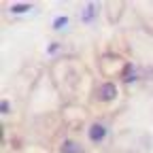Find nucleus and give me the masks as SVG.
<instances>
[{"label":"nucleus","instance_id":"7","mask_svg":"<svg viewBox=\"0 0 153 153\" xmlns=\"http://www.w3.org/2000/svg\"><path fill=\"white\" fill-rule=\"evenodd\" d=\"M2 113H4V115H7V113H9V102H7V100H4V102H2Z\"/></svg>","mask_w":153,"mask_h":153},{"label":"nucleus","instance_id":"3","mask_svg":"<svg viewBox=\"0 0 153 153\" xmlns=\"http://www.w3.org/2000/svg\"><path fill=\"white\" fill-rule=\"evenodd\" d=\"M62 153H83V151H81V147L76 145V143L64 140V143H62Z\"/></svg>","mask_w":153,"mask_h":153},{"label":"nucleus","instance_id":"6","mask_svg":"<svg viewBox=\"0 0 153 153\" xmlns=\"http://www.w3.org/2000/svg\"><path fill=\"white\" fill-rule=\"evenodd\" d=\"M94 13H96V11H94V4H87V7H85V13H83V19H85V22H89Z\"/></svg>","mask_w":153,"mask_h":153},{"label":"nucleus","instance_id":"2","mask_svg":"<svg viewBox=\"0 0 153 153\" xmlns=\"http://www.w3.org/2000/svg\"><path fill=\"white\" fill-rule=\"evenodd\" d=\"M115 94H117V87H115L113 83H104V85L100 87V98H102V100H113Z\"/></svg>","mask_w":153,"mask_h":153},{"label":"nucleus","instance_id":"1","mask_svg":"<svg viewBox=\"0 0 153 153\" xmlns=\"http://www.w3.org/2000/svg\"><path fill=\"white\" fill-rule=\"evenodd\" d=\"M104 136H106V128H104L102 123H94V126L89 128V138H91L94 143H100Z\"/></svg>","mask_w":153,"mask_h":153},{"label":"nucleus","instance_id":"8","mask_svg":"<svg viewBox=\"0 0 153 153\" xmlns=\"http://www.w3.org/2000/svg\"><path fill=\"white\" fill-rule=\"evenodd\" d=\"M53 51H57V43H51V47H49V53H53Z\"/></svg>","mask_w":153,"mask_h":153},{"label":"nucleus","instance_id":"4","mask_svg":"<svg viewBox=\"0 0 153 153\" xmlns=\"http://www.w3.org/2000/svg\"><path fill=\"white\" fill-rule=\"evenodd\" d=\"M68 26V17H55V22H53V28L55 30H62Z\"/></svg>","mask_w":153,"mask_h":153},{"label":"nucleus","instance_id":"5","mask_svg":"<svg viewBox=\"0 0 153 153\" xmlns=\"http://www.w3.org/2000/svg\"><path fill=\"white\" fill-rule=\"evenodd\" d=\"M32 7L30 4H13L11 7V13H26V11H30Z\"/></svg>","mask_w":153,"mask_h":153}]
</instances>
